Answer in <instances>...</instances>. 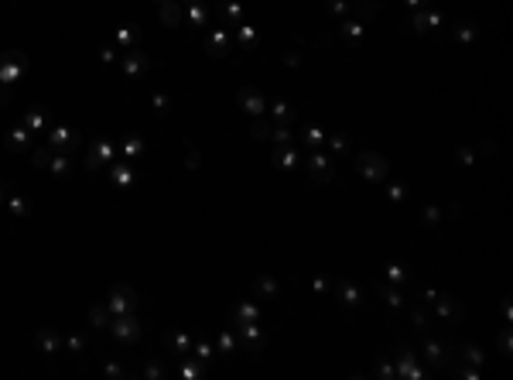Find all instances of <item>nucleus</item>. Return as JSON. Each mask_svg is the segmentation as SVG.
<instances>
[{"label": "nucleus", "mask_w": 513, "mask_h": 380, "mask_svg": "<svg viewBox=\"0 0 513 380\" xmlns=\"http://www.w3.org/2000/svg\"><path fill=\"white\" fill-rule=\"evenodd\" d=\"M356 164H360V171L366 175V178H373V182H383L387 178V161L380 158V154H373V151H360L356 154Z\"/></svg>", "instance_id": "obj_1"}, {"label": "nucleus", "mask_w": 513, "mask_h": 380, "mask_svg": "<svg viewBox=\"0 0 513 380\" xmlns=\"http://www.w3.org/2000/svg\"><path fill=\"white\" fill-rule=\"evenodd\" d=\"M240 103H243V106H246L250 113H264V110H267L257 89H240Z\"/></svg>", "instance_id": "obj_2"}, {"label": "nucleus", "mask_w": 513, "mask_h": 380, "mask_svg": "<svg viewBox=\"0 0 513 380\" xmlns=\"http://www.w3.org/2000/svg\"><path fill=\"white\" fill-rule=\"evenodd\" d=\"M421 374H424V370L418 367V356L404 349V353H400V374H397V377H421Z\"/></svg>", "instance_id": "obj_3"}, {"label": "nucleus", "mask_w": 513, "mask_h": 380, "mask_svg": "<svg viewBox=\"0 0 513 380\" xmlns=\"http://www.w3.org/2000/svg\"><path fill=\"white\" fill-rule=\"evenodd\" d=\"M274 161H277L281 168H298V164H301V151H298V148H288V151L274 148Z\"/></svg>", "instance_id": "obj_4"}, {"label": "nucleus", "mask_w": 513, "mask_h": 380, "mask_svg": "<svg viewBox=\"0 0 513 380\" xmlns=\"http://www.w3.org/2000/svg\"><path fill=\"white\" fill-rule=\"evenodd\" d=\"M311 168H315V182H329L332 178V164L325 154H311Z\"/></svg>", "instance_id": "obj_5"}, {"label": "nucleus", "mask_w": 513, "mask_h": 380, "mask_svg": "<svg viewBox=\"0 0 513 380\" xmlns=\"http://www.w3.org/2000/svg\"><path fill=\"white\" fill-rule=\"evenodd\" d=\"M113 332H117L120 339H134V336H137V329H134V318H117V322H113Z\"/></svg>", "instance_id": "obj_6"}, {"label": "nucleus", "mask_w": 513, "mask_h": 380, "mask_svg": "<svg viewBox=\"0 0 513 380\" xmlns=\"http://www.w3.org/2000/svg\"><path fill=\"white\" fill-rule=\"evenodd\" d=\"M301 137H304V144H311V148H322V144H325V134H322L318 127H308Z\"/></svg>", "instance_id": "obj_7"}, {"label": "nucleus", "mask_w": 513, "mask_h": 380, "mask_svg": "<svg viewBox=\"0 0 513 380\" xmlns=\"http://www.w3.org/2000/svg\"><path fill=\"white\" fill-rule=\"evenodd\" d=\"M161 14H164V21H168V24H175V21H178V14H181V10H178V0H164V10H161Z\"/></svg>", "instance_id": "obj_8"}, {"label": "nucleus", "mask_w": 513, "mask_h": 380, "mask_svg": "<svg viewBox=\"0 0 513 380\" xmlns=\"http://www.w3.org/2000/svg\"><path fill=\"white\" fill-rule=\"evenodd\" d=\"M387 278H390V281H400V285H407V281H411V274H407L404 267H397V264H390V267H387Z\"/></svg>", "instance_id": "obj_9"}, {"label": "nucleus", "mask_w": 513, "mask_h": 380, "mask_svg": "<svg viewBox=\"0 0 513 380\" xmlns=\"http://www.w3.org/2000/svg\"><path fill=\"white\" fill-rule=\"evenodd\" d=\"M424 349H428V360H431V363H441V356H445V349H441L438 343H435V339H428V343H424Z\"/></svg>", "instance_id": "obj_10"}, {"label": "nucleus", "mask_w": 513, "mask_h": 380, "mask_svg": "<svg viewBox=\"0 0 513 380\" xmlns=\"http://www.w3.org/2000/svg\"><path fill=\"white\" fill-rule=\"evenodd\" d=\"M342 34L360 41V38H363V24H360V21H349V24H342Z\"/></svg>", "instance_id": "obj_11"}, {"label": "nucleus", "mask_w": 513, "mask_h": 380, "mask_svg": "<svg viewBox=\"0 0 513 380\" xmlns=\"http://www.w3.org/2000/svg\"><path fill=\"white\" fill-rule=\"evenodd\" d=\"M356 14H363V17H376V3H373V0H356Z\"/></svg>", "instance_id": "obj_12"}, {"label": "nucleus", "mask_w": 513, "mask_h": 380, "mask_svg": "<svg viewBox=\"0 0 513 380\" xmlns=\"http://www.w3.org/2000/svg\"><path fill=\"white\" fill-rule=\"evenodd\" d=\"M455 34H458L462 41H472V38H476V24H455Z\"/></svg>", "instance_id": "obj_13"}, {"label": "nucleus", "mask_w": 513, "mask_h": 380, "mask_svg": "<svg viewBox=\"0 0 513 380\" xmlns=\"http://www.w3.org/2000/svg\"><path fill=\"white\" fill-rule=\"evenodd\" d=\"M271 113H274V117H277V120H284V124H288V120H294L291 106H284V103H274V110H271Z\"/></svg>", "instance_id": "obj_14"}, {"label": "nucleus", "mask_w": 513, "mask_h": 380, "mask_svg": "<svg viewBox=\"0 0 513 380\" xmlns=\"http://www.w3.org/2000/svg\"><path fill=\"white\" fill-rule=\"evenodd\" d=\"M342 298H346V305H356L360 302V291H356L349 281H342Z\"/></svg>", "instance_id": "obj_15"}, {"label": "nucleus", "mask_w": 513, "mask_h": 380, "mask_svg": "<svg viewBox=\"0 0 513 380\" xmlns=\"http://www.w3.org/2000/svg\"><path fill=\"white\" fill-rule=\"evenodd\" d=\"M127 69H130V72H144V59H141L137 52H130V55H127Z\"/></svg>", "instance_id": "obj_16"}, {"label": "nucleus", "mask_w": 513, "mask_h": 380, "mask_svg": "<svg viewBox=\"0 0 513 380\" xmlns=\"http://www.w3.org/2000/svg\"><path fill=\"white\" fill-rule=\"evenodd\" d=\"M253 134H257V137H260V141H267V137H271V134H274V127H271V124H264V120H260V124H257V127H253Z\"/></svg>", "instance_id": "obj_17"}, {"label": "nucleus", "mask_w": 513, "mask_h": 380, "mask_svg": "<svg viewBox=\"0 0 513 380\" xmlns=\"http://www.w3.org/2000/svg\"><path fill=\"white\" fill-rule=\"evenodd\" d=\"M465 360H472V363H483L486 356H483V353H479L476 346H465Z\"/></svg>", "instance_id": "obj_18"}, {"label": "nucleus", "mask_w": 513, "mask_h": 380, "mask_svg": "<svg viewBox=\"0 0 513 380\" xmlns=\"http://www.w3.org/2000/svg\"><path fill=\"white\" fill-rule=\"evenodd\" d=\"M329 10H332V14H346V10H349V0H332Z\"/></svg>", "instance_id": "obj_19"}, {"label": "nucleus", "mask_w": 513, "mask_h": 380, "mask_svg": "<svg viewBox=\"0 0 513 380\" xmlns=\"http://www.w3.org/2000/svg\"><path fill=\"white\" fill-rule=\"evenodd\" d=\"M380 295H387V302L390 305H404V298H400L397 291H390V288H380Z\"/></svg>", "instance_id": "obj_20"}, {"label": "nucleus", "mask_w": 513, "mask_h": 380, "mask_svg": "<svg viewBox=\"0 0 513 380\" xmlns=\"http://www.w3.org/2000/svg\"><path fill=\"white\" fill-rule=\"evenodd\" d=\"M438 220H441V213L435 206H428V209H424V223H438Z\"/></svg>", "instance_id": "obj_21"}, {"label": "nucleus", "mask_w": 513, "mask_h": 380, "mask_svg": "<svg viewBox=\"0 0 513 380\" xmlns=\"http://www.w3.org/2000/svg\"><path fill=\"white\" fill-rule=\"evenodd\" d=\"M390 199H397V202H400V199H407V192H404L400 185H393V189H390Z\"/></svg>", "instance_id": "obj_22"}]
</instances>
